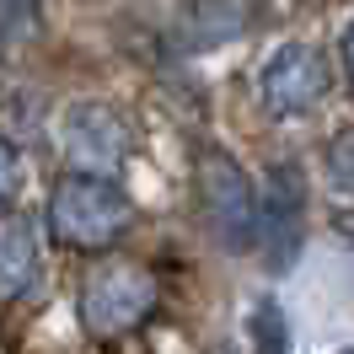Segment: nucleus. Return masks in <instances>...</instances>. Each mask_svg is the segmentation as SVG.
I'll return each instance as SVG.
<instances>
[{
	"label": "nucleus",
	"instance_id": "obj_1",
	"mask_svg": "<svg viewBox=\"0 0 354 354\" xmlns=\"http://www.w3.org/2000/svg\"><path fill=\"white\" fill-rule=\"evenodd\" d=\"M134 221L129 194L113 183L108 172H65L48 194V231L59 247H75V252H102L113 247Z\"/></svg>",
	"mask_w": 354,
	"mask_h": 354
},
{
	"label": "nucleus",
	"instance_id": "obj_2",
	"mask_svg": "<svg viewBox=\"0 0 354 354\" xmlns=\"http://www.w3.org/2000/svg\"><path fill=\"white\" fill-rule=\"evenodd\" d=\"M75 311H81L86 333H97V338H118V333L140 328V322L156 311V279H151V268L124 263V258L97 263L86 279H81Z\"/></svg>",
	"mask_w": 354,
	"mask_h": 354
},
{
	"label": "nucleus",
	"instance_id": "obj_3",
	"mask_svg": "<svg viewBox=\"0 0 354 354\" xmlns=\"http://www.w3.org/2000/svg\"><path fill=\"white\" fill-rule=\"evenodd\" d=\"M199 199H204V221L225 247H252L258 242V204L247 172L231 161L225 151H204L199 156Z\"/></svg>",
	"mask_w": 354,
	"mask_h": 354
},
{
	"label": "nucleus",
	"instance_id": "obj_4",
	"mask_svg": "<svg viewBox=\"0 0 354 354\" xmlns=\"http://www.w3.org/2000/svg\"><path fill=\"white\" fill-rule=\"evenodd\" d=\"M301 215H306V183L301 167H274L263 183V204H258V247L274 274H285L301 258Z\"/></svg>",
	"mask_w": 354,
	"mask_h": 354
},
{
	"label": "nucleus",
	"instance_id": "obj_5",
	"mask_svg": "<svg viewBox=\"0 0 354 354\" xmlns=\"http://www.w3.org/2000/svg\"><path fill=\"white\" fill-rule=\"evenodd\" d=\"M59 145H65L70 167L113 177L124 167V156H129V124L113 108H102V102H75L59 118Z\"/></svg>",
	"mask_w": 354,
	"mask_h": 354
},
{
	"label": "nucleus",
	"instance_id": "obj_6",
	"mask_svg": "<svg viewBox=\"0 0 354 354\" xmlns=\"http://www.w3.org/2000/svg\"><path fill=\"white\" fill-rule=\"evenodd\" d=\"M258 97L274 118H295V113H311L322 97H328V65L311 44H285L258 75Z\"/></svg>",
	"mask_w": 354,
	"mask_h": 354
},
{
	"label": "nucleus",
	"instance_id": "obj_7",
	"mask_svg": "<svg viewBox=\"0 0 354 354\" xmlns=\"http://www.w3.org/2000/svg\"><path fill=\"white\" fill-rule=\"evenodd\" d=\"M252 22V0H188L177 17V44L204 54V48L236 44Z\"/></svg>",
	"mask_w": 354,
	"mask_h": 354
},
{
	"label": "nucleus",
	"instance_id": "obj_8",
	"mask_svg": "<svg viewBox=\"0 0 354 354\" xmlns=\"http://www.w3.org/2000/svg\"><path fill=\"white\" fill-rule=\"evenodd\" d=\"M32 279H38V225L22 221V215H6V231H0V290H6V301H17Z\"/></svg>",
	"mask_w": 354,
	"mask_h": 354
},
{
	"label": "nucleus",
	"instance_id": "obj_9",
	"mask_svg": "<svg viewBox=\"0 0 354 354\" xmlns=\"http://www.w3.org/2000/svg\"><path fill=\"white\" fill-rule=\"evenodd\" d=\"M252 349L258 354H285V311L274 301L252 306Z\"/></svg>",
	"mask_w": 354,
	"mask_h": 354
},
{
	"label": "nucleus",
	"instance_id": "obj_10",
	"mask_svg": "<svg viewBox=\"0 0 354 354\" xmlns=\"http://www.w3.org/2000/svg\"><path fill=\"white\" fill-rule=\"evenodd\" d=\"M328 177L338 194H354V129H344L328 145Z\"/></svg>",
	"mask_w": 354,
	"mask_h": 354
},
{
	"label": "nucleus",
	"instance_id": "obj_11",
	"mask_svg": "<svg viewBox=\"0 0 354 354\" xmlns=\"http://www.w3.org/2000/svg\"><path fill=\"white\" fill-rule=\"evenodd\" d=\"M344 81L354 86V22L344 27Z\"/></svg>",
	"mask_w": 354,
	"mask_h": 354
}]
</instances>
